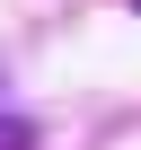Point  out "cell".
Listing matches in <instances>:
<instances>
[{"instance_id":"6da1fadb","label":"cell","mask_w":141,"mask_h":150,"mask_svg":"<svg viewBox=\"0 0 141 150\" xmlns=\"http://www.w3.org/2000/svg\"><path fill=\"white\" fill-rule=\"evenodd\" d=\"M0 150H35V124L27 115H0Z\"/></svg>"},{"instance_id":"7a4b0ae2","label":"cell","mask_w":141,"mask_h":150,"mask_svg":"<svg viewBox=\"0 0 141 150\" xmlns=\"http://www.w3.org/2000/svg\"><path fill=\"white\" fill-rule=\"evenodd\" d=\"M132 9H141V0H132Z\"/></svg>"}]
</instances>
